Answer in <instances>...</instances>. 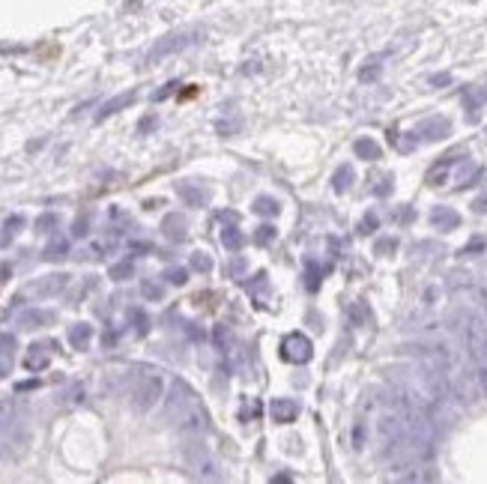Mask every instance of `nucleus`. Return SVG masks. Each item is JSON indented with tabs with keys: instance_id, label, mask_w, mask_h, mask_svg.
Here are the masks:
<instances>
[{
	"instance_id": "f257e3e1",
	"label": "nucleus",
	"mask_w": 487,
	"mask_h": 484,
	"mask_svg": "<svg viewBox=\"0 0 487 484\" xmlns=\"http://www.w3.org/2000/svg\"><path fill=\"white\" fill-rule=\"evenodd\" d=\"M161 412H165V419L170 425H177L186 436H203L206 430H210V412H206L203 401L197 398V392L186 380H179V376L170 383Z\"/></svg>"
},
{
	"instance_id": "f03ea898",
	"label": "nucleus",
	"mask_w": 487,
	"mask_h": 484,
	"mask_svg": "<svg viewBox=\"0 0 487 484\" xmlns=\"http://www.w3.org/2000/svg\"><path fill=\"white\" fill-rule=\"evenodd\" d=\"M126 383H129V389H126L129 407L135 412H150L161 398H165V376L150 365H135L129 376H126Z\"/></svg>"
},
{
	"instance_id": "7ed1b4c3",
	"label": "nucleus",
	"mask_w": 487,
	"mask_h": 484,
	"mask_svg": "<svg viewBox=\"0 0 487 484\" xmlns=\"http://www.w3.org/2000/svg\"><path fill=\"white\" fill-rule=\"evenodd\" d=\"M464 344L473 362H481L487 356V314L470 311L464 317Z\"/></svg>"
},
{
	"instance_id": "20e7f679",
	"label": "nucleus",
	"mask_w": 487,
	"mask_h": 484,
	"mask_svg": "<svg viewBox=\"0 0 487 484\" xmlns=\"http://www.w3.org/2000/svg\"><path fill=\"white\" fill-rule=\"evenodd\" d=\"M183 461L188 463V470H192L195 475H201V478H215V463L212 457L206 454V445H201L197 439H188V443L183 445Z\"/></svg>"
},
{
	"instance_id": "39448f33",
	"label": "nucleus",
	"mask_w": 487,
	"mask_h": 484,
	"mask_svg": "<svg viewBox=\"0 0 487 484\" xmlns=\"http://www.w3.org/2000/svg\"><path fill=\"white\" fill-rule=\"evenodd\" d=\"M314 356V347H311V338L302 335V332H290V335H284L281 341V359L290 365H305L311 362Z\"/></svg>"
},
{
	"instance_id": "423d86ee",
	"label": "nucleus",
	"mask_w": 487,
	"mask_h": 484,
	"mask_svg": "<svg viewBox=\"0 0 487 484\" xmlns=\"http://www.w3.org/2000/svg\"><path fill=\"white\" fill-rule=\"evenodd\" d=\"M66 287H69V275L66 272H51V275L36 278L33 284H27V296H33V299H51V296L63 293Z\"/></svg>"
},
{
	"instance_id": "0eeeda50",
	"label": "nucleus",
	"mask_w": 487,
	"mask_h": 484,
	"mask_svg": "<svg viewBox=\"0 0 487 484\" xmlns=\"http://www.w3.org/2000/svg\"><path fill=\"white\" fill-rule=\"evenodd\" d=\"M413 134H419V141H443L452 134V123H448L446 117H428V120H421L416 125Z\"/></svg>"
},
{
	"instance_id": "6e6552de",
	"label": "nucleus",
	"mask_w": 487,
	"mask_h": 484,
	"mask_svg": "<svg viewBox=\"0 0 487 484\" xmlns=\"http://www.w3.org/2000/svg\"><path fill=\"white\" fill-rule=\"evenodd\" d=\"M51 353H54V344H51V341H39V344H30V347H27V356H24L27 371H45V367L51 365Z\"/></svg>"
},
{
	"instance_id": "1a4fd4ad",
	"label": "nucleus",
	"mask_w": 487,
	"mask_h": 484,
	"mask_svg": "<svg viewBox=\"0 0 487 484\" xmlns=\"http://www.w3.org/2000/svg\"><path fill=\"white\" fill-rule=\"evenodd\" d=\"M269 416H272L275 425H290V421H296V416H299V403L293 398H275L269 403Z\"/></svg>"
},
{
	"instance_id": "9d476101",
	"label": "nucleus",
	"mask_w": 487,
	"mask_h": 484,
	"mask_svg": "<svg viewBox=\"0 0 487 484\" xmlns=\"http://www.w3.org/2000/svg\"><path fill=\"white\" fill-rule=\"evenodd\" d=\"M461 161H464L461 152H448V156H443L434 168L428 170V185H443L446 179H448V174H452V168L461 165Z\"/></svg>"
},
{
	"instance_id": "9b49d317",
	"label": "nucleus",
	"mask_w": 487,
	"mask_h": 484,
	"mask_svg": "<svg viewBox=\"0 0 487 484\" xmlns=\"http://www.w3.org/2000/svg\"><path fill=\"white\" fill-rule=\"evenodd\" d=\"M161 233H165V239H170V242H186L188 221L183 219V212H168L165 219H161Z\"/></svg>"
},
{
	"instance_id": "f8f14e48",
	"label": "nucleus",
	"mask_w": 487,
	"mask_h": 484,
	"mask_svg": "<svg viewBox=\"0 0 487 484\" xmlns=\"http://www.w3.org/2000/svg\"><path fill=\"white\" fill-rule=\"evenodd\" d=\"M15 350H18V341H15V335H9V332H0V380L12 374V365H15Z\"/></svg>"
},
{
	"instance_id": "ddd939ff",
	"label": "nucleus",
	"mask_w": 487,
	"mask_h": 484,
	"mask_svg": "<svg viewBox=\"0 0 487 484\" xmlns=\"http://www.w3.org/2000/svg\"><path fill=\"white\" fill-rule=\"evenodd\" d=\"M177 194L183 197V201L188 203V206H206L210 203V192L201 185V183H177Z\"/></svg>"
},
{
	"instance_id": "4468645a",
	"label": "nucleus",
	"mask_w": 487,
	"mask_h": 484,
	"mask_svg": "<svg viewBox=\"0 0 487 484\" xmlns=\"http://www.w3.org/2000/svg\"><path fill=\"white\" fill-rule=\"evenodd\" d=\"M430 224H434L437 230H455V228H461V215H457L452 206H434L430 210Z\"/></svg>"
},
{
	"instance_id": "2eb2a0df",
	"label": "nucleus",
	"mask_w": 487,
	"mask_h": 484,
	"mask_svg": "<svg viewBox=\"0 0 487 484\" xmlns=\"http://www.w3.org/2000/svg\"><path fill=\"white\" fill-rule=\"evenodd\" d=\"M195 39L188 33H183V36H168V39H161L156 48H152V54H150V60H161V57H168V54H174V51H179V48H188Z\"/></svg>"
},
{
	"instance_id": "dca6fc26",
	"label": "nucleus",
	"mask_w": 487,
	"mask_h": 484,
	"mask_svg": "<svg viewBox=\"0 0 487 484\" xmlns=\"http://www.w3.org/2000/svg\"><path fill=\"white\" fill-rule=\"evenodd\" d=\"M248 296L257 308H266L269 305V275L266 272H257L255 281H248Z\"/></svg>"
},
{
	"instance_id": "f3484780",
	"label": "nucleus",
	"mask_w": 487,
	"mask_h": 484,
	"mask_svg": "<svg viewBox=\"0 0 487 484\" xmlns=\"http://www.w3.org/2000/svg\"><path fill=\"white\" fill-rule=\"evenodd\" d=\"M51 323H54V311H45V308H30L18 317L21 329H39V326H51Z\"/></svg>"
},
{
	"instance_id": "a211bd4d",
	"label": "nucleus",
	"mask_w": 487,
	"mask_h": 484,
	"mask_svg": "<svg viewBox=\"0 0 487 484\" xmlns=\"http://www.w3.org/2000/svg\"><path fill=\"white\" fill-rule=\"evenodd\" d=\"M135 102V93H120V96H114V99H108V102L99 105V111H96V120L102 123L105 117H111L117 111H123V108H129Z\"/></svg>"
},
{
	"instance_id": "6ab92c4d",
	"label": "nucleus",
	"mask_w": 487,
	"mask_h": 484,
	"mask_svg": "<svg viewBox=\"0 0 487 484\" xmlns=\"http://www.w3.org/2000/svg\"><path fill=\"white\" fill-rule=\"evenodd\" d=\"M18 425V403L12 398H0V434H9Z\"/></svg>"
},
{
	"instance_id": "aec40b11",
	"label": "nucleus",
	"mask_w": 487,
	"mask_h": 484,
	"mask_svg": "<svg viewBox=\"0 0 487 484\" xmlns=\"http://www.w3.org/2000/svg\"><path fill=\"white\" fill-rule=\"evenodd\" d=\"M69 344L75 350H87L90 341H93V326L90 323H75V326H69Z\"/></svg>"
},
{
	"instance_id": "412c9836",
	"label": "nucleus",
	"mask_w": 487,
	"mask_h": 484,
	"mask_svg": "<svg viewBox=\"0 0 487 484\" xmlns=\"http://www.w3.org/2000/svg\"><path fill=\"white\" fill-rule=\"evenodd\" d=\"M353 152H356V159H362V161H377V159L383 156L380 143H377L374 138H359L353 143Z\"/></svg>"
},
{
	"instance_id": "4be33fe9",
	"label": "nucleus",
	"mask_w": 487,
	"mask_h": 484,
	"mask_svg": "<svg viewBox=\"0 0 487 484\" xmlns=\"http://www.w3.org/2000/svg\"><path fill=\"white\" fill-rule=\"evenodd\" d=\"M221 245L230 251V254H237V251H242V245H246V233H242L239 228H224L221 230Z\"/></svg>"
},
{
	"instance_id": "5701e85b",
	"label": "nucleus",
	"mask_w": 487,
	"mask_h": 484,
	"mask_svg": "<svg viewBox=\"0 0 487 484\" xmlns=\"http://www.w3.org/2000/svg\"><path fill=\"white\" fill-rule=\"evenodd\" d=\"M323 272H326V269H323L314 257L305 260V287H308L311 293H317V290H320V278H323Z\"/></svg>"
},
{
	"instance_id": "b1692460",
	"label": "nucleus",
	"mask_w": 487,
	"mask_h": 484,
	"mask_svg": "<svg viewBox=\"0 0 487 484\" xmlns=\"http://www.w3.org/2000/svg\"><path fill=\"white\" fill-rule=\"evenodd\" d=\"M353 179H356V174H353V168L350 165H341L335 174H332V188H335L338 194H344L350 185H353Z\"/></svg>"
},
{
	"instance_id": "393cba45",
	"label": "nucleus",
	"mask_w": 487,
	"mask_h": 484,
	"mask_svg": "<svg viewBox=\"0 0 487 484\" xmlns=\"http://www.w3.org/2000/svg\"><path fill=\"white\" fill-rule=\"evenodd\" d=\"M255 212L264 215V219H272V215L281 212V203H278L275 197H269V194H257L255 197Z\"/></svg>"
},
{
	"instance_id": "a878e982",
	"label": "nucleus",
	"mask_w": 487,
	"mask_h": 484,
	"mask_svg": "<svg viewBox=\"0 0 487 484\" xmlns=\"http://www.w3.org/2000/svg\"><path fill=\"white\" fill-rule=\"evenodd\" d=\"M66 254H69V242L63 239V236H54L48 245H45V251H42V257L51 260V263H54V260H63Z\"/></svg>"
},
{
	"instance_id": "bb28decb",
	"label": "nucleus",
	"mask_w": 487,
	"mask_h": 484,
	"mask_svg": "<svg viewBox=\"0 0 487 484\" xmlns=\"http://www.w3.org/2000/svg\"><path fill=\"white\" fill-rule=\"evenodd\" d=\"M129 323H132V329L138 332L141 338L150 332V317H147V314H143L141 308H129Z\"/></svg>"
},
{
	"instance_id": "cd10ccee",
	"label": "nucleus",
	"mask_w": 487,
	"mask_h": 484,
	"mask_svg": "<svg viewBox=\"0 0 487 484\" xmlns=\"http://www.w3.org/2000/svg\"><path fill=\"white\" fill-rule=\"evenodd\" d=\"M188 266H192L195 272L206 275V272H212V257H210V254H203V251H195V254L188 257Z\"/></svg>"
},
{
	"instance_id": "c85d7f7f",
	"label": "nucleus",
	"mask_w": 487,
	"mask_h": 484,
	"mask_svg": "<svg viewBox=\"0 0 487 484\" xmlns=\"http://www.w3.org/2000/svg\"><path fill=\"white\" fill-rule=\"evenodd\" d=\"M108 275H111L114 281H126V278L135 275V263L132 260H120V263H114L111 269H108Z\"/></svg>"
},
{
	"instance_id": "c756f323",
	"label": "nucleus",
	"mask_w": 487,
	"mask_h": 484,
	"mask_svg": "<svg viewBox=\"0 0 487 484\" xmlns=\"http://www.w3.org/2000/svg\"><path fill=\"white\" fill-rule=\"evenodd\" d=\"M212 341H215V347H219V353H230V335H228V326H215L212 329Z\"/></svg>"
},
{
	"instance_id": "7c9ffc66",
	"label": "nucleus",
	"mask_w": 487,
	"mask_h": 484,
	"mask_svg": "<svg viewBox=\"0 0 487 484\" xmlns=\"http://www.w3.org/2000/svg\"><path fill=\"white\" fill-rule=\"evenodd\" d=\"M278 236V230L272 228V224H260V228L255 230V245H269Z\"/></svg>"
},
{
	"instance_id": "2f4dec72",
	"label": "nucleus",
	"mask_w": 487,
	"mask_h": 484,
	"mask_svg": "<svg viewBox=\"0 0 487 484\" xmlns=\"http://www.w3.org/2000/svg\"><path fill=\"white\" fill-rule=\"evenodd\" d=\"M246 269H248V260L237 251V254H233V260L228 263V275H230V278H242V275H246Z\"/></svg>"
},
{
	"instance_id": "473e14b6",
	"label": "nucleus",
	"mask_w": 487,
	"mask_h": 484,
	"mask_svg": "<svg viewBox=\"0 0 487 484\" xmlns=\"http://www.w3.org/2000/svg\"><path fill=\"white\" fill-rule=\"evenodd\" d=\"M60 224V219L54 212H45V215H39V219H36V233H51L54 228H57Z\"/></svg>"
},
{
	"instance_id": "72a5a7b5",
	"label": "nucleus",
	"mask_w": 487,
	"mask_h": 484,
	"mask_svg": "<svg viewBox=\"0 0 487 484\" xmlns=\"http://www.w3.org/2000/svg\"><path fill=\"white\" fill-rule=\"evenodd\" d=\"M389 141H392L401 152H413V150H416V143H419V134H416V138H401L398 132H392V134H389Z\"/></svg>"
},
{
	"instance_id": "f704fd0d",
	"label": "nucleus",
	"mask_w": 487,
	"mask_h": 484,
	"mask_svg": "<svg viewBox=\"0 0 487 484\" xmlns=\"http://www.w3.org/2000/svg\"><path fill=\"white\" fill-rule=\"evenodd\" d=\"M484 248H487V239H484V236H473V239L464 245L461 254H464V257H473V254H481Z\"/></svg>"
},
{
	"instance_id": "c9c22d12",
	"label": "nucleus",
	"mask_w": 487,
	"mask_h": 484,
	"mask_svg": "<svg viewBox=\"0 0 487 484\" xmlns=\"http://www.w3.org/2000/svg\"><path fill=\"white\" fill-rule=\"evenodd\" d=\"M165 278H168V284H186L188 281V269H183V266H170L168 272H165Z\"/></svg>"
},
{
	"instance_id": "e433bc0d",
	"label": "nucleus",
	"mask_w": 487,
	"mask_h": 484,
	"mask_svg": "<svg viewBox=\"0 0 487 484\" xmlns=\"http://www.w3.org/2000/svg\"><path fill=\"white\" fill-rule=\"evenodd\" d=\"M484 99H487V93H481V90H470V93H466L464 96V102H466V111H479V105L484 102Z\"/></svg>"
},
{
	"instance_id": "4c0bfd02",
	"label": "nucleus",
	"mask_w": 487,
	"mask_h": 484,
	"mask_svg": "<svg viewBox=\"0 0 487 484\" xmlns=\"http://www.w3.org/2000/svg\"><path fill=\"white\" fill-rule=\"evenodd\" d=\"M380 60H368V66L359 69V81H374L377 75H380Z\"/></svg>"
},
{
	"instance_id": "58836bf2",
	"label": "nucleus",
	"mask_w": 487,
	"mask_h": 484,
	"mask_svg": "<svg viewBox=\"0 0 487 484\" xmlns=\"http://www.w3.org/2000/svg\"><path fill=\"white\" fill-rule=\"evenodd\" d=\"M141 293L143 296H147V299H161V296H165V287H161V284H152V281H143L141 284Z\"/></svg>"
},
{
	"instance_id": "ea45409f",
	"label": "nucleus",
	"mask_w": 487,
	"mask_h": 484,
	"mask_svg": "<svg viewBox=\"0 0 487 484\" xmlns=\"http://www.w3.org/2000/svg\"><path fill=\"white\" fill-rule=\"evenodd\" d=\"M380 228V219H377V212H365V219L359 221V233H374Z\"/></svg>"
},
{
	"instance_id": "a19ab883",
	"label": "nucleus",
	"mask_w": 487,
	"mask_h": 484,
	"mask_svg": "<svg viewBox=\"0 0 487 484\" xmlns=\"http://www.w3.org/2000/svg\"><path fill=\"white\" fill-rule=\"evenodd\" d=\"M87 230H90V219H87V215L75 219V224H72V236L81 239V236H87Z\"/></svg>"
},
{
	"instance_id": "79ce46f5",
	"label": "nucleus",
	"mask_w": 487,
	"mask_h": 484,
	"mask_svg": "<svg viewBox=\"0 0 487 484\" xmlns=\"http://www.w3.org/2000/svg\"><path fill=\"white\" fill-rule=\"evenodd\" d=\"M395 248H398V239H380V242H377V245H374V254H392V251Z\"/></svg>"
},
{
	"instance_id": "37998d69",
	"label": "nucleus",
	"mask_w": 487,
	"mask_h": 484,
	"mask_svg": "<svg viewBox=\"0 0 487 484\" xmlns=\"http://www.w3.org/2000/svg\"><path fill=\"white\" fill-rule=\"evenodd\" d=\"M350 317H353L356 323L368 320V305H365V302H356V305H350Z\"/></svg>"
},
{
	"instance_id": "c03bdc74",
	"label": "nucleus",
	"mask_w": 487,
	"mask_h": 484,
	"mask_svg": "<svg viewBox=\"0 0 487 484\" xmlns=\"http://www.w3.org/2000/svg\"><path fill=\"white\" fill-rule=\"evenodd\" d=\"M177 87H179L177 81H170V84H165V87H161V90H156V93H152V102H161V99H168V96L174 93Z\"/></svg>"
},
{
	"instance_id": "a18cd8bd",
	"label": "nucleus",
	"mask_w": 487,
	"mask_h": 484,
	"mask_svg": "<svg viewBox=\"0 0 487 484\" xmlns=\"http://www.w3.org/2000/svg\"><path fill=\"white\" fill-rule=\"evenodd\" d=\"M260 410H264V407H260V403L255 401V403H248V407L239 412V419H242V421H248V419H257V416H260Z\"/></svg>"
},
{
	"instance_id": "49530a36",
	"label": "nucleus",
	"mask_w": 487,
	"mask_h": 484,
	"mask_svg": "<svg viewBox=\"0 0 487 484\" xmlns=\"http://www.w3.org/2000/svg\"><path fill=\"white\" fill-rule=\"evenodd\" d=\"M448 81H452V75H448V72H439V75H430V87H446Z\"/></svg>"
},
{
	"instance_id": "de8ad7c7",
	"label": "nucleus",
	"mask_w": 487,
	"mask_h": 484,
	"mask_svg": "<svg viewBox=\"0 0 487 484\" xmlns=\"http://www.w3.org/2000/svg\"><path fill=\"white\" fill-rule=\"evenodd\" d=\"M362 443H365V425L359 421L356 430H353V445H356V448H362Z\"/></svg>"
},
{
	"instance_id": "09e8293b",
	"label": "nucleus",
	"mask_w": 487,
	"mask_h": 484,
	"mask_svg": "<svg viewBox=\"0 0 487 484\" xmlns=\"http://www.w3.org/2000/svg\"><path fill=\"white\" fill-rule=\"evenodd\" d=\"M473 210H475V212H481V215L487 212V192L475 197V201H473Z\"/></svg>"
},
{
	"instance_id": "8fccbe9b",
	"label": "nucleus",
	"mask_w": 487,
	"mask_h": 484,
	"mask_svg": "<svg viewBox=\"0 0 487 484\" xmlns=\"http://www.w3.org/2000/svg\"><path fill=\"white\" fill-rule=\"evenodd\" d=\"M413 219V210H395V221H410Z\"/></svg>"
},
{
	"instance_id": "3c124183",
	"label": "nucleus",
	"mask_w": 487,
	"mask_h": 484,
	"mask_svg": "<svg viewBox=\"0 0 487 484\" xmlns=\"http://www.w3.org/2000/svg\"><path fill=\"white\" fill-rule=\"evenodd\" d=\"M392 192V183L389 179H383V185H377V194H389Z\"/></svg>"
},
{
	"instance_id": "603ef678",
	"label": "nucleus",
	"mask_w": 487,
	"mask_h": 484,
	"mask_svg": "<svg viewBox=\"0 0 487 484\" xmlns=\"http://www.w3.org/2000/svg\"><path fill=\"white\" fill-rule=\"evenodd\" d=\"M219 219H224V221H239V215H237V212H219Z\"/></svg>"
},
{
	"instance_id": "864d4df0",
	"label": "nucleus",
	"mask_w": 487,
	"mask_h": 484,
	"mask_svg": "<svg viewBox=\"0 0 487 484\" xmlns=\"http://www.w3.org/2000/svg\"><path fill=\"white\" fill-rule=\"evenodd\" d=\"M150 125H156V120H152V117H147V120H143V123H141V129H138V132H147V129H150Z\"/></svg>"
},
{
	"instance_id": "5fc2aeb1",
	"label": "nucleus",
	"mask_w": 487,
	"mask_h": 484,
	"mask_svg": "<svg viewBox=\"0 0 487 484\" xmlns=\"http://www.w3.org/2000/svg\"><path fill=\"white\" fill-rule=\"evenodd\" d=\"M3 454H6V445H3V443H0V461H3Z\"/></svg>"
}]
</instances>
